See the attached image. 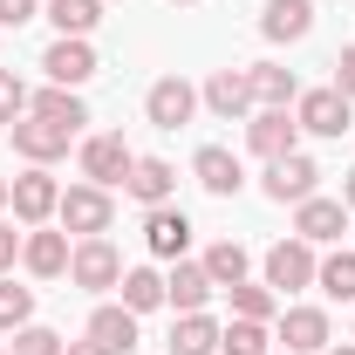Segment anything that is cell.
<instances>
[{
	"label": "cell",
	"instance_id": "10",
	"mask_svg": "<svg viewBox=\"0 0 355 355\" xmlns=\"http://www.w3.org/2000/svg\"><path fill=\"white\" fill-rule=\"evenodd\" d=\"M294 123L308 137H349V96L342 89H308L294 103Z\"/></svg>",
	"mask_w": 355,
	"mask_h": 355
},
{
	"label": "cell",
	"instance_id": "4",
	"mask_svg": "<svg viewBox=\"0 0 355 355\" xmlns=\"http://www.w3.org/2000/svg\"><path fill=\"white\" fill-rule=\"evenodd\" d=\"M144 116H150L157 130H184V123L198 116V89L184 83V76H157L150 96H144Z\"/></svg>",
	"mask_w": 355,
	"mask_h": 355
},
{
	"label": "cell",
	"instance_id": "29",
	"mask_svg": "<svg viewBox=\"0 0 355 355\" xmlns=\"http://www.w3.org/2000/svg\"><path fill=\"white\" fill-rule=\"evenodd\" d=\"M225 294H232V314H239V321H273V308H280V294H273V287H253V280H239V287H225Z\"/></svg>",
	"mask_w": 355,
	"mask_h": 355
},
{
	"label": "cell",
	"instance_id": "17",
	"mask_svg": "<svg viewBox=\"0 0 355 355\" xmlns=\"http://www.w3.org/2000/svg\"><path fill=\"white\" fill-rule=\"evenodd\" d=\"M191 178H198V184H205L212 198H232V191L246 184V164H239V157H232L225 144H205V150L191 157Z\"/></svg>",
	"mask_w": 355,
	"mask_h": 355
},
{
	"label": "cell",
	"instance_id": "37",
	"mask_svg": "<svg viewBox=\"0 0 355 355\" xmlns=\"http://www.w3.org/2000/svg\"><path fill=\"white\" fill-rule=\"evenodd\" d=\"M62 355H103V349H96V342H89V335H83V342H69V349H62Z\"/></svg>",
	"mask_w": 355,
	"mask_h": 355
},
{
	"label": "cell",
	"instance_id": "20",
	"mask_svg": "<svg viewBox=\"0 0 355 355\" xmlns=\"http://www.w3.org/2000/svg\"><path fill=\"white\" fill-rule=\"evenodd\" d=\"M123 191H130L137 205H171L178 171L164 164V157H137V164H130V178H123Z\"/></svg>",
	"mask_w": 355,
	"mask_h": 355
},
{
	"label": "cell",
	"instance_id": "11",
	"mask_svg": "<svg viewBox=\"0 0 355 355\" xmlns=\"http://www.w3.org/2000/svg\"><path fill=\"white\" fill-rule=\"evenodd\" d=\"M7 137H14V150H21L28 164H55V157H69V144H76V130H62V123H48V116H21Z\"/></svg>",
	"mask_w": 355,
	"mask_h": 355
},
{
	"label": "cell",
	"instance_id": "32",
	"mask_svg": "<svg viewBox=\"0 0 355 355\" xmlns=\"http://www.w3.org/2000/svg\"><path fill=\"white\" fill-rule=\"evenodd\" d=\"M69 342L55 335V328H42V321H28V328H14V349L7 355H62Z\"/></svg>",
	"mask_w": 355,
	"mask_h": 355
},
{
	"label": "cell",
	"instance_id": "35",
	"mask_svg": "<svg viewBox=\"0 0 355 355\" xmlns=\"http://www.w3.org/2000/svg\"><path fill=\"white\" fill-rule=\"evenodd\" d=\"M335 89H342V96L355 103V42L342 48V55H335Z\"/></svg>",
	"mask_w": 355,
	"mask_h": 355
},
{
	"label": "cell",
	"instance_id": "28",
	"mask_svg": "<svg viewBox=\"0 0 355 355\" xmlns=\"http://www.w3.org/2000/svg\"><path fill=\"white\" fill-rule=\"evenodd\" d=\"M198 266L212 273V287L225 294V287H239V280H246V246H239V239H219V246H212Z\"/></svg>",
	"mask_w": 355,
	"mask_h": 355
},
{
	"label": "cell",
	"instance_id": "6",
	"mask_svg": "<svg viewBox=\"0 0 355 355\" xmlns=\"http://www.w3.org/2000/svg\"><path fill=\"white\" fill-rule=\"evenodd\" d=\"M130 164H137V150L116 130H103V137H89V144H83V178H89V184H103V191H116V184L130 178Z\"/></svg>",
	"mask_w": 355,
	"mask_h": 355
},
{
	"label": "cell",
	"instance_id": "16",
	"mask_svg": "<svg viewBox=\"0 0 355 355\" xmlns=\"http://www.w3.org/2000/svg\"><path fill=\"white\" fill-rule=\"evenodd\" d=\"M144 246H150L157 260H184V246H191V219H184L178 205H150V212H144Z\"/></svg>",
	"mask_w": 355,
	"mask_h": 355
},
{
	"label": "cell",
	"instance_id": "42",
	"mask_svg": "<svg viewBox=\"0 0 355 355\" xmlns=\"http://www.w3.org/2000/svg\"><path fill=\"white\" fill-rule=\"evenodd\" d=\"M0 355H7V349H0Z\"/></svg>",
	"mask_w": 355,
	"mask_h": 355
},
{
	"label": "cell",
	"instance_id": "19",
	"mask_svg": "<svg viewBox=\"0 0 355 355\" xmlns=\"http://www.w3.org/2000/svg\"><path fill=\"white\" fill-rule=\"evenodd\" d=\"M89 342L103 355H130L137 349V314L123 308V301H116V308H96L89 314Z\"/></svg>",
	"mask_w": 355,
	"mask_h": 355
},
{
	"label": "cell",
	"instance_id": "13",
	"mask_svg": "<svg viewBox=\"0 0 355 355\" xmlns=\"http://www.w3.org/2000/svg\"><path fill=\"white\" fill-rule=\"evenodd\" d=\"M246 144H253V157H287V150H301V123L287 116V110H260V116H246Z\"/></svg>",
	"mask_w": 355,
	"mask_h": 355
},
{
	"label": "cell",
	"instance_id": "1",
	"mask_svg": "<svg viewBox=\"0 0 355 355\" xmlns=\"http://www.w3.org/2000/svg\"><path fill=\"white\" fill-rule=\"evenodd\" d=\"M55 219H62V232H76V239H103L116 225V205H110L103 184H69L62 205H55Z\"/></svg>",
	"mask_w": 355,
	"mask_h": 355
},
{
	"label": "cell",
	"instance_id": "22",
	"mask_svg": "<svg viewBox=\"0 0 355 355\" xmlns=\"http://www.w3.org/2000/svg\"><path fill=\"white\" fill-rule=\"evenodd\" d=\"M308 28H314V0H266V14H260L266 42H301Z\"/></svg>",
	"mask_w": 355,
	"mask_h": 355
},
{
	"label": "cell",
	"instance_id": "39",
	"mask_svg": "<svg viewBox=\"0 0 355 355\" xmlns=\"http://www.w3.org/2000/svg\"><path fill=\"white\" fill-rule=\"evenodd\" d=\"M7 198H14V178H0V212H7Z\"/></svg>",
	"mask_w": 355,
	"mask_h": 355
},
{
	"label": "cell",
	"instance_id": "5",
	"mask_svg": "<svg viewBox=\"0 0 355 355\" xmlns=\"http://www.w3.org/2000/svg\"><path fill=\"white\" fill-rule=\"evenodd\" d=\"M198 103H205L219 123H246V116H253V83H246V69H212L205 89H198Z\"/></svg>",
	"mask_w": 355,
	"mask_h": 355
},
{
	"label": "cell",
	"instance_id": "15",
	"mask_svg": "<svg viewBox=\"0 0 355 355\" xmlns=\"http://www.w3.org/2000/svg\"><path fill=\"white\" fill-rule=\"evenodd\" d=\"M219 287H212V273L198 260H171V273H164V308L178 314H205V301H212Z\"/></svg>",
	"mask_w": 355,
	"mask_h": 355
},
{
	"label": "cell",
	"instance_id": "36",
	"mask_svg": "<svg viewBox=\"0 0 355 355\" xmlns=\"http://www.w3.org/2000/svg\"><path fill=\"white\" fill-rule=\"evenodd\" d=\"M14 260H21V232L0 219V273H14Z\"/></svg>",
	"mask_w": 355,
	"mask_h": 355
},
{
	"label": "cell",
	"instance_id": "12",
	"mask_svg": "<svg viewBox=\"0 0 355 355\" xmlns=\"http://www.w3.org/2000/svg\"><path fill=\"white\" fill-rule=\"evenodd\" d=\"M42 69H48V83H55V89H83L89 76H96V48L76 42V35H55L48 55H42Z\"/></svg>",
	"mask_w": 355,
	"mask_h": 355
},
{
	"label": "cell",
	"instance_id": "26",
	"mask_svg": "<svg viewBox=\"0 0 355 355\" xmlns=\"http://www.w3.org/2000/svg\"><path fill=\"white\" fill-rule=\"evenodd\" d=\"M48 21H55V35H76V42H89V28L103 21V0H42Z\"/></svg>",
	"mask_w": 355,
	"mask_h": 355
},
{
	"label": "cell",
	"instance_id": "34",
	"mask_svg": "<svg viewBox=\"0 0 355 355\" xmlns=\"http://www.w3.org/2000/svg\"><path fill=\"white\" fill-rule=\"evenodd\" d=\"M42 14V0H0V28H28Z\"/></svg>",
	"mask_w": 355,
	"mask_h": 355
},
{
	"label": "cell",
	"instance_id": "21",
	"mask_svg": "<svg viewBox=\"0 0 355 355\" xmlns=\"http://www.w3.org/2000/svg\"><path fill=\"white\" fill-rule=\"evenodd\" d=\"M246 83H253V103H260V110H287V103H301L294 69H280V62H253Z\"/></svg>",
	"mask_w": 355,
	"mask_h": 355
},
{
	"label": "cell",
	"instance_id": "41",
	"mask_svg": "<svg viewBox=\"0 0 355 355\" xmlns=\"http://www.w3.org/2000/svg\"><path fill=\"white\" fill-rule=\"evenodd\" d=\"M178 7H191V0H178Z\"/></svg>",
	"mask_w": 355,
	"mask_h": 355
},
{
	"label": "cell",
	"instance_id": "18",
	"mask_svg": "<svg viewBox=\"0 0 355 355\" xmlns=\"http://www.w3.org/2000/svg\"><path fill=\"white\" fill-rule=\"evenodd\" d=\"M280 349L287 355H328V314L321 308H287L280 314Z\"/></svg>",
	"mask_w": 355,
	"mask_h": 355
},
{
	"label": "cell",
	"instance_id": "3",
	"mask_svg": "<svg viewBox=\"0 0 355 355\" xmlns=\"http://www.w3.org/2000/svg\"><path fill=\"white\" fill-rule=\"evenodd\" d=\"M69 280H76L83 294H103V287L123 280V253H116L110 239H76V253H69Z\"/></svg>",
	"mask_w": 355,
	"mask_h": 355
},
{
	"label": "cell",
	"instance_id": "38",
	"mask_svg": "<svg viewBox=\"0 0 355 355\" xmlns=\"http://www.w3.org/2000/svg\"><path fill=\"white\" fill-rule=\"evenodd\" d=\"M342 205H349V212H355V171H349V184H342Z\"/></svg>",
	"mask_w": 355,
	"mask_h": 355
},
{
	"label": "cell",
	"instance_id": "8",
	"mask_svg": "<svg viewBox=\"0 0 355 355\" xmlns=\"http://www.w3.org/2000/svg\"><path fill=\"white\" fill-rule=\"evenodd\" d=\"M266 287H273V294H301V287H314V246H308V239L266 246Z\"/></svg>",
	"mask_w": 355,
	"mask_h": 355
},
{
	"label": "cell",
	"instance_id": "33",
	"mask_svg": "<svg viewBox=\"0 0 355 355\" xmlns=\"http://www.w3.org/2000/svg\"><path fill=\"white\" fill-rule=\"evenodd\" d=\"M21 116H28V83H21V76H14V69H0V123H7V130H14V123H21Z\"/></svg>",
	"mask_w": 355,
	"mask_h": 355
},
{
	"label": "cell",
	"instance_id": "40",
	"mask_svg": "<svg viewBox=\"0 0 355 355\" xmlns=\"http://www.w3.org/2000/svg\"><path fill=\"white\" fill-rule=\"evenodd\" d=\"M328 355H355V342H342V349H328Z\"/></svg>",
	"mask_w": 355,
	"mask_h": 355
},
{
	"label": "cell",
	"instance_id": "23",
	"mask_svg": "<svg viewBox=\"0 0 355 355\" xmlns=\"http://www.w3.org/2000/svg\"><path fill=\"white\" fill-rule=\"evenodd\" d=\"M28 116H48V123H62V130H83L89 123L83 96H76V89H55V83H48L42 96H28Z\"/></svg>",
	"mask_w": 355,
	"mask_h": 355
},
{
	"label": "cell",
	"instance_id": "27",
	"mask_svg": "<svg viewBox=\"0 0 355 355\" xmlns=\"http://www.w3.org/2000/svg\"><path fill=\"white\" fill-rule=\"evenodd\" d=\"M314 287H321L328 301H355V253H328V260H314Z\"/></svg>",
	"mask_w": 355,
	"mask_h": 355
},
{
	"label": "cell",
	"instance_id": "24",
	"mask_svg": "<svg viewBox=\"0 0 355 355\" xmlns=\"http://www.w3.org/2000/svg\"><path fill=\"white\" fill-rule=\"evenodd\" d=\"M171 355H219V321L212 314H178L171 342H164Z\"/></svg>",
	"mask_w": 355,
	"mask_h": 355
},
{
	"label": "cell",
	"instance_id": "31",
	"mask_svg": "<svg viewBox=\"0 0 355 355\" xmlns=\"http://www.w3.org/2000/svg\"><path fill=\"white\" fill-rule=\"evenodd\" d=\"M266 321H232V328H219V349L225 355H266Z\"/></svg>",
	"mask_w": 355,
	"mask_h": 355
},
{
	"label": "cell",
	"instance_id": "2",
	"mask_svg": "<svg viewBox=\"0 0 355 355\" xmlns=\"http://www.w3.org/2000/svg\"><path fill=\"white\" fill-rule=\"evenodd\" d=\"M266 198L273 205H301V198H314V184H321V164H314L308 150H287V157H273L266 164Z\"/></svg>",
	"mask_w": 355,
	"mask_h": 355
},
{
	"label": "cell",
	"instance_id": "9",
	"mask_svg": "<svg viewBox=\"0 0 355 355\" xmlns=\"http://www.w3.org/2000/svg\"><path fill=\"white\" fill-rule=\"evenodd\" d=\"M342 232H349V205H342V198H321V191H314V198L294 205V239H308V246H335Z\"/></svg>",
	"mask_w": 355,
	"mask_h": 355
},
{
	"label": "cell",
	"instance_id": "7",
	"mask_svg": "<svg viewBox=\"0 0 355 355\" xmlns=\"http://www.w3.org/2000/svg\"><path fill=\"white\" fill-rule=\"evenodd\" d=\"M7 205H14V219H21V225H48V219H55V205H62V184L48 178V164H28V171L14 178V198H7Z\"/></svg>",
	"mask_w": 355,
	"mask_h": 355
},
{
	"label": "cell",
	"instance_id": "14",
	"mask_svg": "<svg viewBox=\"0 0 355 355\" xmlns=\"http://www.w3.org/2000/svg\"><path fill=\"white\" fill-rule=\"evenodd\" d=\"M69 232H48V225H28V239H21V266L35 273V280H62L69 273Z\"/></svg>",
	"mask_w": 355,
	"mask_h": 355
},
{
	"label": "cell",
	"instance_id": "30",
	"mask_svg": "<svg viewBox=\"0 0 355 355\" xmlns=\"http://www.w3.org/2000/svg\"><path fill=\"white\" fill-rule=\"evenodd\" d=\"M28 321H35V294L14 287V273H0V335H14V328H28Z\"/></svg>",
	"mask_w": 355,
	"mask_h": 355
},
{
	"label": "cell",
	"instance_id": "25",
	"mask_svg": "<svg viewBox=\"0 0 355 355\" xmlns=\"http://www.w3.org/2000/svg\"><path fill=\"white\" fill-rule=\"evenodd\" d=\"M123 308L130 314H150V308H164V273L157 266H123Z\"/></svg>",
	"mask_w": 355,
	"mask_h": 355
}]
</instances>
